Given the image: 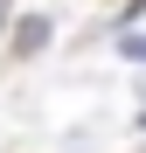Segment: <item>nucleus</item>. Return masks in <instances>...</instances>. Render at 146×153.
Returning <instances> with one entry per match:
<instances>
[{
	"label": "nucleus",
	"instance_id": "f257e3e1",
	"mask_svg": "<svg viewBox=\"0 0 146 153\" xmlns=\"http://www.w3.org/2000/svg\"><path fill=\"white\" fill-rule=\"evenodd\" d=\"M0 7H7V0H0Z\"/></svg>",
	"mask_w": 146,
	"mask_h": 153
}]
</instances>
